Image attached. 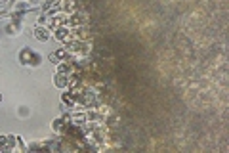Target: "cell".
<instances>
[{"mask_svg":"<svg viewBox=\"0 0 229 153\" xmlns=\"http://www.w3.org/2000/svg\"><path fill=\"white\" fill-rule=\"evenodd\" d=\"M0 101H2V94H0Z\"/></svg>","mask_w":229,"mask_h":153,"instance_id":"277c9868","label":"cell"},{"mask_svg":"<svg viewBox=\"0 0 229 153\" xmlns=\"http://www.w3.org/2000/svg\"><path fill=\"white\" fill-rule=\"evenodd\" d=\"M55 84H57V86H65V78H59V77H57V78H55Z\"/></svg>","mask_w":229,"mask_h":153,"instance_id":"3957f363","label":"cell"},{"mask_svg":"<svg viewBox=\"0 0 229 153\" xmlns=\"http://www.w3.org/2000/svg\"><path fill=\"white\" fill-rule=\"evenodd\" d=\"M48 31L46 29H37V31H34V38L37 40H40V42H44V40H48Z\"/></svg>","mask_w":229,"mask_h":153,"instance_id":"6da1fadb","label":"cell"},{"mask_svg":"<svg viewBox=\"0 0 229 153\" xmlns=\"http://www.w3.org/2000/svg\"><path fill=\"white\" fill-rule=\"evenodd\" d=\"M57 60H59V56H57V54H50V61H54V63H59Z\"/></svg>","mask_w":229,"mask_h":153,"instance_id":"7a4b0ae2","label":"cell"}]
</instances>
